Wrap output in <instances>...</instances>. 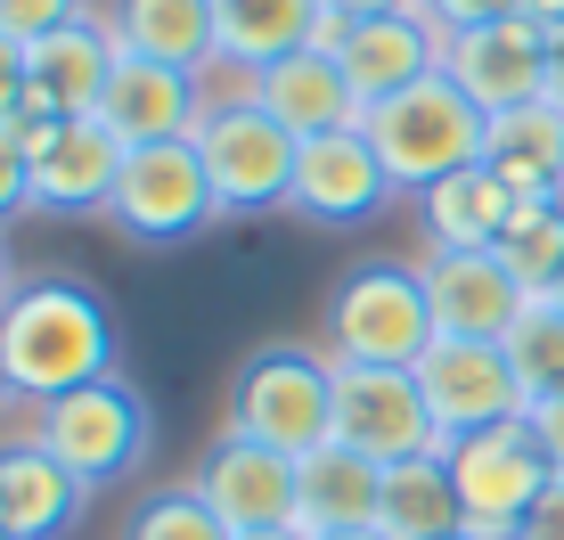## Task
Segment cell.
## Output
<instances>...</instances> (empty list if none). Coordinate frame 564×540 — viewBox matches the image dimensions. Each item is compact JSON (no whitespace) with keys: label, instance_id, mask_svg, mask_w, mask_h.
I'll use <instances>...</instances> for the list:
<instances>
[{"label":"cell","instance_id":"obj_2","mask_svg":"<svg viewBox=\"0 0 564 540\" xmlns=\"http://www.w3.org/2000/svg\"><path fill=\"white\" fill-rule=\"evenodd\" d=\"M368 148L384 156V172H393V188H410V197H425L434 181H451V172L482 164V140H491V115H482L466 90L451 83V74H417L410 90H393V99L368 107Z\"/></svg>","mask_w":564,"mask_h":540},{"label":"cell","instance_id":"obj_28","mask_svg":"<svg viewBox=\"0 0 564 540\" xmlns=\"http://www.w3.org/2000/svg\"><path fill=\"white\" fill-rule=\"evenodd\" d=\"M508 360H516V377H523V393H532V401H556L564 393V303L556 295L523 303V320L508 327Z\"/></svg>","mask_w":564,"mask_h":540},{"label":"cell","instance_id":"obj_45","mask_svg":"<svg viewBox=\"0 0 564 540\" xmlns=\"http://www.w3.org/2000/svg\"><path fill=\"white\" fill-rule=\"evenodd\" d=\"M0 540H9V532H0Z\"/></svg>","mask_w":564,"mask_h":540},{"label":"cell","instance_id":"obj_34","mask_svg":"<svg viewBox=\"0 0 564 540\" xmlns=\"http://www.w3.org/2000/svg\"><path fill=\"white\" fill-rule=\"evenodd\" d=\"M523 426H532V442L549 451V467L564 475V393H556V401H532V410H523Z\"/></svg>","mask_w":564,"mask_h":540},{"label":"cell","instance_id":"obj_17","mask_svg":"<svg viewBox=\"0 0 564 540\" xmlns=\"http://www.w3.org/2000/svg\"><path fill=\"white\" fill-rule=\"evenodd\" d=\"M115 57H123V42H115V25H99V17H74V25L25 42V115H33V123L99 115Z\"/></svg>","mask_w":564,"mask_h":540},{"label":"cell","instance_id":"obj_23","mask_svg":"<svg viewBox=\"0 0 564 540\" xmlns=\"http://www.w3.org/2000/svg\"><path fill=\"white\" fill-rule=\"evenodd\" d=\"M319 17H327L319 0H213V33L238 74H262L303 42H319Z\"/></svg>","mask_w":564,"mask_h":540},{"label":"cell","instance_id":"obj_31","mask_svg":"<svg viewBox=\"0 0 564 540\" xmlns=\"http://www.w3.org/2000/svg\"><path fill=\"white\" fill-rule=\"evenodd\" d=\"M25 205H33V156H25V140L0 123V222H17Z\"/></svg>","mask_w":564,"mask_h":540},{"label":"cell","instance_id":"obj_14","mask_svg":"<svg viewBox=\"0 0 564 540\" xmlns=\"http://www.w3.org/2000/svg\"><path fill=\"white\" fill-rule=\"evenodd\" d=\"M205 74H181L164 57H115L107 74V99H99V123L115 131L123 148H155V140H197L205 123Z\"/></svg>","mask_w":564,"mask_h":540},{"label":"cell","instance_id":"obj_1","mask_svg":"<svg viewBox=\"0 0 564 540\" xmlns=\"http://www.w3.org/2000/svg\"><path fill=\"white\" fill-rule=\"evenodd\" d=\"M115 377V320L83 279H17L0 303V393L57 401L74 385Z\"/></svg>","mask_w":564,"mask_h":540},{"label":"cell","instance_id":"obj_24","mask_svg":"<svg viewBox=\"0 0 564 540\" xmlns=\"http://www.w3.org/2000/svg\"><path fill=\"white\" fill-rule=\"evenodd\" d=\"M482 164L516 188V197H556L564 181V107L540 99V107H516V115H491V140H482Z\"/></svg>","mask_w":564,"mask_h":540},{"label":"cell","instance_id":"obj_20","mask_svg":"<svg viewBox=\"0 0 564 540\" xmlns=\"http://www.w3.org/2000/svg\"><path fill=\"white\" fill-rule=\"evenodd\" d=\"M90 508V484L66 475L42 442H17L0 451V532L9 540H66Z\"/></svg>","mask_w":564,"mask_h":540},{"label":"cell","instance_id":"obj_41","mask_svg":"<svg viewBox=\"0 0 564 540\" xmlns=\"http://www.w3.org/2000/svg\"><path fill=\"white\" fill-rule=\"evenodd\" d=\"M336 540H384V532H336Z\"/></svg>","mask_w":564,"mask_h":540},{"label":"cell","instance_id":"obj_19","mask_svg":"<svg viewBox=\"0 0 564 540\" xmlns=\"http://www.w3.org/2000/svg\"><path fill=\"white\" fill-rule=\"evenodd\" d=\"M336 57H344V74H352L360 107H377V99H393V90H410L417 74H434V66H442V25H434L425 9L360 17V25L336 42Z\"/></svg>","mask_w":564,"mask_h":540},{"label":"cell","instance_id":"obj_10","mask_svg":"<svg viewBox=\"0 0 564 540\" xmlns=\"http://www.w3.org/2000/svg\"><path fill=\"white\" fill-rule=\"evenodd\" d=\"M417 385H425V410H434L442 442H466V434H491V426H516L532 410L508 344H466V336H434L417 360Z\"/></svg>","mask_w":564,"mask_h":540},{"label":"cell","instance_id":"obj_7","mask_svg":"<svg viewBox=\"0 0 564 540\" xmlns=\"http://www.w3.org/2000/svg\"><path fill=\"white\" fill-rule=\"evenodd\" d=\"M107 222L123 229L131 246H188L197 229L221 222L197 140L123 148V181H115V197H107Z\"/></svg>","mask_w":564,"mask_h":540},{"label":"cell","instance_id":"obj_38","mask_svg":"<svg viewBox=\"0 0 564 540\" xmlns=\"http://www.w3.org/2000/svg\"><path fill=\"white\" fill-rule=\"evenodd\" d=\"M523 17H540V25H564V0H523Z\"/></svg>","mask_w":564,"mask_h":540},{"label":"cell","instance_id":"obj_27","mask_svg":"<svg viewBox=\"0 0 564 540\" xmlns=\"http://www.w3.org/2000/svg\"><path fill=\"white\" fill-rule=\"evenodd\" d=\"M499 262H508L532 295H549L556 270H564V197H523L516 222L499 229Z\"/></svg>","mask_w":564,"mask_h":540},{"label":"cell","instance_id":"obj_36","mask_svg":"<svg viewBox=\"0 0 564 540\" xmlns=\"http://www.w3.org/2000/svg\"><path fill=\"white\" fill-rule=\"evenodd\" d=\"M327 17H344V25H360V17H401V9H417V0H319Z\"/></svg>","mask_w":564,"mask_h":540},{"label":"cell","instance_id":"obj_39","mask_svg":"<svg viewBox=\"0 0 564 540\" xmlns=\"http://www.w3.org/2000/svg\"><path fill=\"white\" fill-rule=\"evenodd\" d=\"M238 540H311V532H295V525H279V532H238Z\"/></svg>","mask_w":564,"mask_h":540},{"label":"cell","instance_id":"obj_22","mask_svg":"<svg viewBox=\"0 0 564 540\" xmlns=\"http://www.w3.org/2000/svg\"><path fill=\"white\" fill-rule=\"evenodd\" d=\"M115 42L131 57H164L181 74H205L221 57V33H213V0H115Z\"/></svg>","mask_w":564,"mask_h":540},{"label":"cell","instance_id":"obj_4","mask_svg":"<svg viewBox=\"0 0 564 540\" xmlns=\"http://www.w3.org/2000/svg\"><path fill=\"white\" fill-rule=\"evenodd\" d=\"M229 426L286 458L327 451L336 442V360H319L311 344H262L229 385Z\"/></svg>","mask_w":564,"mask_h":540},{"label":"cell","instance_id":"obj_16","mask_svg":"<svg viewBox=\"0 0 564 540\" xmlns=\"http://www.w3.org/2000/svg\"><path fill=\"white\" fill-rule=\"evenodd\" d=\"M393 197V172H384V156L368 148V131H319V140H303V156H295V214L303 222H319V229H352L368 222L377 205Z\"/></svg>","mask_w":564,"mask_h":540},{"label":"cell","instance_id":"obj_44","mask_svg":"<svg viewBox=\"0 0 564 540\" xmlns=\"http://www.w3.org/2000/svg\"><path fill=\"white\" fill-rule=\"evenodd\" d=\"M556 197H564V181H556Z\"/></svg>","mask_w":564,"mask_h":540},{"label":"cell","instance_id":"obj_9","mask_svg":"<svg viewBox=\"0 0 564 540\" xmlns=\"http://www.w3.org/2000/svg\"><path fill=\"white\" fill-rule=\"evenodd\" d=\"M451 484H458V508H466V532L475 540H516V525L532 516V499L556 484L549 451L532 442V426H491V434H466L451 442Z\"/></svg>","mask_w":564,"mask_h":540},{"label":"cell","instance_id":"obj_26","mask_svg":"<svg viewBox=\"0 0 564 540\" xmlns=\"http://www.w3.org/2000/svg\"><path fill=\"white\" fill-rule=\"evenodd\" d=\"M377 532H384V540H451V532H466L451 458H401V467H384Z\"/></svg>","mask_w":564,"mask_h":540},{"label":"cell","instance_id":"obj_3","mask_svg":"<svg viewBox=\"0 0 564 540\" xmlns=\"http://www.w3.org/2000/svg\"><path fill=\"white\" fill-rule=\"evenodd\" d=\"M33 442H42L66 475H83L90 492H107V484H123V475L148 467L155 418H148V393L115 369L99 385H74V393L42 401V410H33Z\"/></svg>","mask_w":564,"mask_h":540},{"label":"cell","instance_id":"obj_29","mask_svg":"<svg viewBox=\"0 0 564 540\" xmlns=\"http://www.w3.org/2000/svg\"><path fill=\"white\" fill-rule=\"evenodd\" d=\"M123 540H238L221 525V516L205 508V492L197 484H181V492H155L140 499V516H131V532Z\"/></svg>","mask_w":564,"mask_h":540},{"label":"cell","instance_id":"obj_35","mask_svg":"<svg viewBox=\"0 0 564 540\" xmlns=\"http://www.w3.org/2000/svg\"><path fill=\"white\" fill-rule=\"evenodd\" d=\"M516 540H564V475H556V484L532 499V516L516 525Z\"/></svg>","mask_w":564,"mask_h":540},{"label":"cell","instance_id":"obj_43","mask_svg":"<svg viewBox=\"0 0 564 540\" xmlns=\"http://www.w3.org/2000/svg\"><path fill=\"white\" fill-rule=\"evenodd\" d=\"M451 540H475V532H451Z\"/></svg>","mask_w":564,"mask_h":540},{"label":"cell","instance_id":"obj_37","mask_svg":"<svg viewBox=\"0 0 564 540\" xmlns=\"http://www.w3.org/2000/svg\"><path fill=\"white\" fill-rule=\"evenodd\" d=\"M549 99L564 107V25H549Z\"/></svg>","mask_w":564,"mask_h":540},{"label":"cell","instance_id":"obj_13","mask_svg":"<svg viewBox=\"0 0 564 540\" xmlns=\"http://www.w3.org/2000/svg\"><path fill=\"white\" fill-rule=\"evenodd\" d=\"M197 492L229 532H279V525H295V508H303V458H286V451H270V442L229 426L205 451Z\"/></svg>","mask_w":564,"mask_h":540},{"label":"cell","instance_id":"obj_15","mask_svg":"<svg viewBox=\"0 0 564 540\" xmlns=\"http://www.w3.org/2000/svg\"><path fill=\"white\" fill-rule=\"evenodd\" d=\"M123 181V140L99 115H57L33 140V214H107Z\"/></svg>","mask_w":564,"mask_h":540},{"label":"cell","instance_id":"obj_5","mask_svg":"<svg viewBox=\"0 0 564 540\" xmlns=\"http://www.w3.org/2000/svg\"><path fill=\"white\" fill-rule=\"evenodd\" d=\"M434 344V303H425V270L410 262H360L327 295V360H384V369H417Z\"/></svg>","mask_w":564,"mask_h":540},{"label":"cell","instance_id":"obj_11","mask_svg":"<svg viewBox=\"0 0 564 540\" xmlns=\"http://www.w3.org/2000/svg\"><path fill=\"white\" fill-rule=\"evenodd\" d=\"M442 74L475 99L482 115H516L549 99V25L540 17H499V25L442 33Z\"/></svg>","mask_w":564,"mask_h":540},{"label":"cell","instance_id":"obj_18","mask_svg":"<svg viewBox=\"0 0 564 540\" xmlns=\"http://www.w3.org/2000/svg\"><path fill=\"white\" fill-rule=\"evenodd\" d=\"M246 99H254L262 115H279L295 140H319V131L368 123L352 74H344V57L319 50V42H303L295 57H279V66H262V74H246Z\"/></svg>","mask_w":564,"mask_h":540},{"label":"cell","instance_id":"obj_30","mask_svg":"<svg viewBox=\"0 0 564 540\" xmlns=\"http://www.w3.org/2000/svg\"><path fill=\"white\" fill-rule=\"evenodd\" d=\"M74 17H90L83 0H0V33L9 42H42V33L74 25Z\"/></svg>","mask_w":564,"mask_h":540},{"label":"cell","instance_id":"obj_42","mask_svg":"<svg viewBox=\"0 0 564 540\" xmlns=\"http://www.w3.org/2000/svg\"><path fill=\"white\" fill-rule=\"evenodd\" d=\"M549 295H556V303H564V270H556V287H549Z\"/></svg>","mask_w":564,"mask_h":540},{"label":"cell","instance_id":"obj_25","mask_svg":"<svg viewBox=\"0 0 564 540\" xmlns=\"http://www.w3.org/2000/svg\"><path fill=\"white\" fill-rule=\"evenodd\" d=\"M425 238L434 246H499V229L516 222V188L499 181L491 164H466V172H451V181H434L425 188Z\"/></svg>","mask_w":564,"mask_h":540},{"label":"cell","instance_id":"obj_32","mask_svg":"<svg viewBox=\"0 0 564 540\" xmlns=\"http://www.w3.org/2000/svg\"><path fill=\"white\" fill-rule=\"evenodd\" d=\"M425 17H434L442 33H466V25H499V17H516L523 0H417Z\"/></svg>","mask_w":564,"mask_h":540},{"label":"cell","instance_id":"obj_8","mask_svg":"<svg viewBox=\"0 0 564 540\" xmlns=\"http://www.w3.org/2000/svg\"><path fill=\"white\" fill-rule=\"evenodd\" d=\"M336 442L377 467H401V458H442L434 410H425L417 369H384V360H336Z\"/></svg>","mask_w":564,"mask_h":540},{"label":"cell","instance_id":"obj_12","mask_svg":"<svg viewBox=\"0 0 564 540\" xmlns=\"http://www.w3.org/2000/svg\"><path fill=\"white\" fill-rule=\"evenodd\" d=\"M425 303H434V336L508 344V327L523 320L532 287L499 262V246H434L425 255Z\"/></svg>","mask_w":564,"mask_h":540},{"label":"cell","instance_id":"obj_6","mask_svg":"<svg viewBox=\"0 0 564 540\" xmlns=\"http://www.w3.org/2000/svg\"><path fill=\"white\" fill-rule=\"evenodd\" d=\"M197 156H205V181H213L221 214H270V205L295 197L303 140L279 115H262L254 99H213L197 123Z\"/></svg>","mask_w":564,"mask_h":540},{"label":"cell","instance_id":"obj_21","mask_svg":"<svg viewBox=\"0 0 564 540\" xmlns=\"http://www.w3.org/2000/svg\"><path fill=\"white\" fill-rule=\"evenodd\" d=\"M377 508H384V467L344 442L303 458V508H295V532L311 540H336V532H377Z\"/></svg>","mask_w":564,"mask_h":540},{"label":"cell","instance_id":"obj_40","mask_svg":"<svg viewBox=\"0 0 564 540\" xmlns=\"http://www.w3.org/2000/svg\"><path fill=\"white\" fill-rule=\"evenodd\" d=\"M0 303H9V246H0Z\"/></svg>","mask_w":564,"mask_h":540},{"label":"cell","instance_id":"obj_33","mask_svg":"<svg viewBox=\"0 0 564 540\" xmlns=\"http://www.w3.org/2000/svg\"><path fill=\"white\" fill-rule=\"evenodd\" d=\"M17 115H25V42L0 33V123H17Z\"/></svg>","mask_w":564,"mask_h":540}]
</instances>
